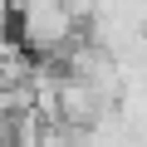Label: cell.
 Wrapping results in <instances>:
<instances>
[{
  "label": "cell",
  "mask_w": 147,
  "mask_h": 147,
  "mask_svg": "<svg viewBox=\"0 0 147 147\" xmlns=\"http://www.w3.org/2000/svg\"><path fill=\"white\" fill-rule=\"evenodd\" d=\"M10 25L25 54H59L79 34V15L64 0H10Z\"/></svg>",
  "instance_id": "1"
}]
</instances>
